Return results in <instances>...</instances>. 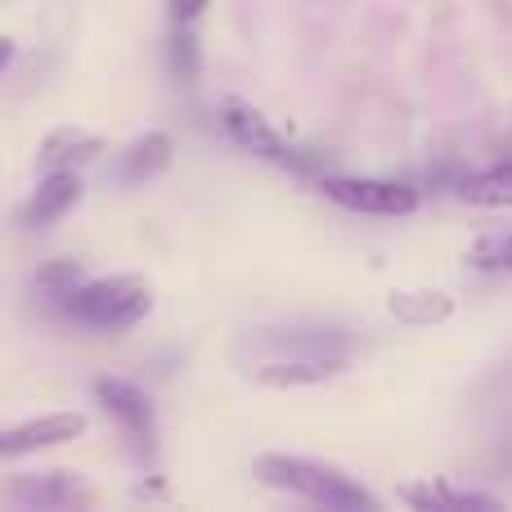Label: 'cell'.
<instances>
[{
  "mask_svg": "<svg viewBox=\"0 0 512 512\" xmlns=\"http://www.w3.org/2000/svg\"><path fill=\"white\" fill-rule=\"evenodd\" d=\"M256 477L274 490H288L297 499H310L319 508L333 512H360V508H378V499L364 486H355L346 472L328 468L315 459H292V454H261L256 459Z\"/></svg>",
  "mask_w": 512,
  "mask_h": 512,
  "instance_id": "obj_1",
  "label": "cell"
},
{
  "mask_svg": "<svg viewBox=\"0 0 512 512\" xmlns=\"http://www.w3.org/2000/svg\"><path fill=\"white\" fill-rule=\"evenodd\" d=\"M153 297L149 283L140 274H108V279H90L77 283V288L63 297V310H68L77 324L86 328H131L149 315Z\"/></svg>",
  "mask_w": 512,
  "mask_h": 512,
  "instance_id": "obj_2",
  "label": "cell"
},
{
  "mask_svg": "<svg viewBox=\"0 0 512 512\" xmlns=\"http://www.w3.org/2000/svg\"><path fill=\"white\" fill-rule=\"evenodd\" d=\"M324 194L346 212L364 216H409L418 207V189L400 180H364V176H328Z\"/></svg>",
  "mask_w": 512,
  "mask_h": 512,
  "instance_id": "obj_3",
  "label": "cell"
},
{
  "mask_svg": "<svg viewBox=\"0 0 512 512\" xmlns=\"http://www.w3.org/2000/svg\"><path fill=\"white\" fill-rule=\"evenodd\" d=\"M95 396H99V405H104L108 414L122 423V432L131 436L135 450L149 459V454H153V441H158V423H153L149 396H144L140 387H131V382H122V378H99V382H95Z\"/></svg>",
  "mask_w": 512,
  "mask_h": 512,
  "instance_id": "obj_4",
  "label": "cell"
},
{
  "mask_svg": "<svg viewBox=\"0 0 512 512\" xmlns=\"http://www.w3.org/2000/svg\"><path fill=\"white\" fill-rule=\"evenodd\" d=\"M86 432L81 414H45V418H27L18 427H0V459H18V454H36L50 445H68Z\"/></svg>",
  "mask_w": 512,
  "mask_h": 512,
  "instance_id": "obj_5",
  "label": "cell"
},
{
  "mask_svg": "<svg viewBox=\"0 0 512 512\" xmlns=\"http://www.w3.org/2000/svg\"><path fill=\"white\" fill-rule=\"evenodd\" d=\"M221 122H225V131L234 135V144H239V149L256 153V158H270V162L288 158L283 135L274 131V126L265 122L252 104H243V99H221Z\"/></svg>",
  "mask_w": 512,
  "mask_h": 512,
  "instance_id": "obj_6",
  "label": "cell"
},
{
  "mask_svg": "<svg viewBox=\"0 0 512 512\" xmlns=\"http://www.w3.org/2000/svg\"><path fill=\"white\" fill-rule=\"evenodd\" d=\"M5 499L27 508H68V504H86V490L72 472H23L5 486Z\"/></svg>",
  "mask_w": 512,
  "mask_h": 512,
  "instance_id": "obj_7",
  "label": "cell"
},
{
  "mask_svg": "<svg viewBox=\"0 0 512 512\" xmlns=\"http://www.w3.org/2000/svg\"><path fill=\"white\" fill-rule=\"evenodd\" d=\"M333 373H342V355H292V360H270L256 369V382L261 387H319Z\"/></svg>",
  "mask_w": 512,
  "mask_h": 512,
  "instance_id": "obj_8",
  "label": "cell"
},
{
  "mask_svg": "<svg viewBox=\"0 0 512 512\" xmlns=\"http://www.w3.org/2000/svg\"><path fill=\"white\" fill-rule=\"evenodd\" d=\"M171 153H176L171 135H162V131L140 135V140L122 153V162H117V180H122V185H149L153 176H162V171L171 167Z\"/></svg>",
  "mask_w": 512,
  "mask_h": 512,
  "instance_id": "obj_9",
  "label": "cell"
},
{
  "mask_svg": "<svg viewBox=\"0 0 512 512\" xmlns=\"http://www.w3.org/2000/svg\"><path fill=\"white\" fill-rule=\"evenodd\" d=\"M81 198V180H77V171H50V176L41 180V189L32 194V203L23 207V221L27 225H54L63 212H68L72 203Z\"/></svg>",
  "mask_w": 512,
  "mask_h": 512,
  "instance_id": "obj_10",
  "label": "cell"
},
{
  "mask_svg": "<svg viewBox=\"0 0 512 512\" xmlns=\"http://www.w3.org/2000/svg\"><path fill=\"white\" fill-rule=\"evenodd\" d=\"M409 508H423V512H472V508H499V499L477 495V490H454L445 481H414V486L400 490Z\"/></svg>",
  "mask_w": 512,
  "mask_h": 512,
  "instance_id": "obj_11",
  "label": "cell"
},
{
  "mask_svg": "<svg viewBox=\"0 0 512 512\" xmlns=\"http://www.w3.org/2000/svg\"><path fill=\"white\" fill-rule=\"evenodd\" d=\"M104 153V140L99 135H86L77 126H63V131H50L41 140V167L45 171H77L81 162L99 158Z\"/></svg>",
  "mask_w": 512,
  "mask_h": 512,
  "instance_id": "obj_12",
  "label": "cell"
},
{
  "mask_svg": "<svg viewBox=\"0 0 512 512\" xmlns=\"http://www.w3.org/2000/svg\"><path fill=\"white\" fill-rule=\"evenodd\" d=\"M387 310L400 324L427 328V324H441V319L454 315V297H445V292H436V288H409V292H391Z\"/></svg>",
  "mask_w": 512,
  "mask_h": 512,
  "instance_id": "obj_13",
  "label": "cell"
},
{
  "mask_svg": "<svg viewBox=\"0 0 512 512\" xmlns=\"http://www.w3.org/2000/svg\"><path fill=\"white\" fill-rule=\"evenodd\" d=\"M459 194L477 207H512V158L495 162V167H486V171H472L459 185Z\"/></svg>",
  "mask_w": 512,
  "mask_h": 512,
  "instance_id": "obj_14",
  "label": "cell"
},
{
  "mask_svg": "<svg viewBox=\"0 0 512 512\" xmlns=\"http://www.w3.org/2000/svg\"><path fill=\"white\" fill-rule=\"evenodd\" d=\"M477 270H512V230H495V234H481L472 243L468 256Z\"/></svg>",
  "mask_w": 512,
  "mask_h": 512,
  "instance_id": "obj_15",
  "label": "cell"
},
{
  "mask_svg": "<svg viewBox=\"0 0 512 512\" xmlns=\"http://www.w3.org/2000/svg\"><path fill=\"white\" fill-rule=\"evenodd\" d=\"M36 283H41L50 297L63 301L81 283V261H63V256H59V261H45L41 270H36Z\"/></svg>",
  "mask_w": 512,
  "mask_h": 512,
  "instance_id": "obj_16",
  "label": "cell"
},
{
  "mask_svg": "<svg viewBox=\"0 0 512 512\" xmlns=\"http://www.w3.org/2000/svg\"><path fill=\"white\" fill-rule=\"evenodd\" d=\"M171 72H176L185 86L198 81V41L185 32V23H180V32L171 36Z\"/></svg>",
  "mask_w": 512,
  "mask_h": 512,
  "instance_id": "obj_17",
  "label": "cell"
},
{
  "mask_svg": "<svg viewBox=\"0 0 512 512\" xmlns=\"http://www.w3.org/2000/svg\"><path fill=\"white\" fill-rule=\"evenodd\" d=\"M203 9H207V0H171V18L176 23H194Z\"/></svg>",
  "mask_w": 512,
  "mask_h": 512,
  "instance_id": "obj_18",
  "label": "cell"
},
{
  "mask_svg": "<svg viewBox=\"0 0 512 512\" xmlns=\"http://www.w3.org/2000/svg\"><path fill=\"white\" fill-rule=\"evenodd\" d=\"M9 59H14V41H9V36H0V68H5Z\"/></svg>",
  "mask_w": 512,
  "mask_h": 512,
  "instance_id": "obj_19",
  "label": "cell"
}]
</instances>
